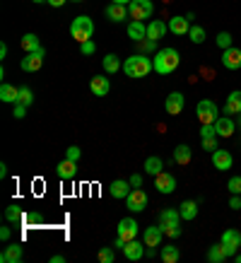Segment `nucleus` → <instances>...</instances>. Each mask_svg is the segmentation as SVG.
I'll use <instances>...</instances> for the list:
<instances>
[{"label": "nucleus", "instance_id": "2eb2a0df", "mask_svg": "<svg viewBox=\"0 0 241 263\" xmlns=\"http://www.w3.org/2000/svg\"><path fill=\"white\" fill-rule=\"evenodd\" d=\"M89 89H92V95L96 97H106L111 92V82L106 75H94L92 80H89Z\"/></svg>", "mask_w": 241, "mask_h": 263}, {"label": "nucleus", "instance_id": "c756f323", "mask_svg": "<svg viewBox=\"0 0 241 263\" xmlns=\"http://www.w3.org/2000/svg\"><path fill=\"white\" fill-rule=\"evenodd\" d=\"M191 147L188 145H176V150H174V162L176 164H181V167H186L188 162H191Z\"/></svg>", "mask_w": 241, "mask_h": 263}, {"label": "nucleus", "instance_id": "6e6552de", "mask_svg": "<svg viewBox=\"0 0 241 263\" xmlns=\"http://www.w3.org/2000/svg\"><path fill=\"white\" fill-rule=\"evenodd\" d=\"M126 205H128L130 213H143L145 208H147V193L143 189H133L128 193V198H126Z\"/></svg>", "mask_w": 241, "mask_h": 263}, {"label": "nucleus", "instance_id": "603ef678", "mask_svg": "<svg viewBox=\"0 0 241 263\" xmlns=\"http://www.w3.org/2000/svg\"><path fill=\"white\" fill-rule=\"evenodd\" d=\"M48 5H51V8H63L65 3H68V0H46Z\"/></svg>", "mask_w": 241, "mask_h": 263}, {"label": "nucleus", "instance_id": "a211bd4d", "mask_svg": "<svg viewBox=\"0 0 241 263\" xmlns=\"http://www.w3.org/2000/svg\"><path fill=\"white\" fill-rule=\"evenodd\" d=\"M225 116H239L241 114V89H234L232 95L227 97V104L225 109H222Z\"/></svg>", "mask_w": 241, "mask_h": 263}, {"label": "nucleus", "instance_id": "052dcab7", "mask_svg": "<svg viewBox=\"0 0 241 263\" xmlns=\"http://www.w3.org/2000/svg\"><path fill=\"white\" fill-rule=\"evenodd\" d=\"M34 3H36V5H39V3H46V0H34Z\"/></svg>", "mask_w": 241, "mask_h": 263}, {"label": "nucleus", "instance_id": "ea45409f", "mask_svg": "<svg viewBox=\"0 0 241 263\" xmlns=\"http://www.w3.org/2000/svg\"><path fill=\"white\" fill-rule=\"evenodd\" d=\"M227 191L229 193H241V176H232L227 181Z\"/></svg>", "mask_w": 241, "mask_h": 263}, {"label": "nucleus", "instance_id": "f3484780", "mask_svg": "<svg viewBox=\"0 0 241 263\" xmlns=\"http://www.w3.org/2000/svg\"><path fill=\"white\" fill-rule=\"evenodd\" d=\"M212 164H215V169H219V172H229L234 164V157L227 150H219V147H217V150L212 152Z\"/></svg>", "mask_w": 241, "mask_h": 263}, {"label": "nucleus", "instance_id": "79ce46f5", "mask_svg": "<svg viewBox=\"0 0 241 263\" xmlns=\"http://www.w3.org/2000/svg\"><path fill=\"white\" fill-rule=\"evenodd\" d=\"M200 145H203V150L205 152H215L217 150V136L215 138H203Z\"/></svg>", "mask_w": 241, "mask_h": 263}, {"label": "nucleus", "instance_id": "b1692460", "mask_svg": "<svg viewBox=\"0 0 241 263\" xmlns=\"http://www.w3.org/2000/svg\"><path fill=\"white\" fill-rule=\"evenodd\" d=\"M106 17H109L111 22H126V20H128V8H126V5H118V3H111V5L106 8Z\"/></svg>", "mask_w": 241, "mask_h": 263}, {"label": "nucleus", "instance_id": "4d7b16f0", "mask_svg": "<svg viewBox=\"0 0 241 263\" xmlns=\"http://www.w3.org/2000/svg\"><path fill=\"white\" fill-rule=\"evenodd\" d=\"M111 3H118V5H130V0H111Z\"/></svg>", "mask_w": 241, "mask_h": 263}, {"label": "nucleus", "instance_id": "49530a36", "mask_svg": "<svg viewBox=\"0 0 241 263\" xmlns=\"http://www.w3.org/2000/svg\"><path fill=\"white\" fill-rule=\"evenodd\" d=\"M24 114H27V106L17 102V104H15V109H12V116H15V119H24Z\"/></svg>", "mask_w": 241, "mask_h": 263}, {"label": "nucleus", "instance_id": "e433bc0d", "mask_svg": "<svg viewBox=\"0 0 241 263\" xmlns=\"http://www.w3.org/2000/svg\"><path fill=\"white\" fill-rule=\"evenodd\" d=\"M96 258H99L102 263H113V261H116L113 247H102V249H99V254H96Z\"/></svg>", "mask_w": 241, "mask_h": 263}, {"label": "nucleus", "instance_id": "a878e982", "mask_svg": "<svg viewBox=\"0 0 241 263\" xmlns=\"http://www.w3.org/2000/svg\"><path fill=\"white\" fill-rule=\"evenodd\" d=\"M227 258H229V254H227V249L222 241H219V244H212V247L208 249V261L210 263H222V261H227Z\"/></svg>", "mask_w": 241, "mask_h": 263}, {"label": "nucleus", "instance_id": "0eeeda50", "mask_svg": "<svg viewBox=\"0 0 241 263\" xmlns=\"http://www.w3.org/2000/svg\"><path fill=\"white\" fill-rule=\"evenodd\" d=\"M154 189H157L162 196H171V193L176 191V179H174V174L159 172V174L154 176Z\"/></svg>", "mask_w": 241, "mask_h": 263}, {"label": "nucleus", "instance_id": "864d4df0", "mask_svg": "<svg viewBox=\"0 0 241 263\" xmlns=\"http://www.w3.org/2000/svg\"><path fill=\"white\" fill-rule=\"evenodd\" d=\"M51 263H65V258L61 254H56V256H51Z\"/></svg>", "mask_w": 241, "mask_h": 263}, {"label": "nucleus", "instance_id": "09e8293b", "mask_svg": "<svg viewBox=\"0 0 241 263\" xmlns=\"http://www.w3.org/2000/svg\"><path fill=\"white\" fill-rule=\"evenodd\" d=\"M140 44H143V48H145V51H154V48H157V41H150V39L140 41Z\"/></svg>", "mask_w": 241, "mask_h": 263}, {"label": "nucleus", "instance_id": "f8f14e48", "mask_svg": "<svg viewBox=\"0 0 241 263\" xmlns=\"http://www.w3.org/2000/svg\"><path fill=\"white\" fill-rule=\"evenodd\" d=\"M222 65L227 70H239L241 68V48H225L222 51Z\"/></svg>", "mask_w": 241, "mask_h": 263}, {"label": "nucleus", "instance_id": "de8ad7c7", "mask_svg": "<svg viewBox=\"0 0 241 263\" xmlns=\"http://www.w3.org/2000/svg\"><path fill=\"white\" fill-rule=\"evenodd\" d=\"M130 186H133V189H143V174H133V176H130Z\"/></svg>", "mask_w": 241, "mask_h": 263}, {"label": "nucleus", "instance_id": "13d9d810", "mask_svg": "<svg viewBox=\"0 0 241 263\" xmlns=\"http://www.w3.org/2000/svg\"><path fill=\"white\" fill-rule=\"evenodd\" d=\"M234 258H236V263H241V254H236V256H234Z\"/></svg>", "mask_w": 241, "mask_h": 263}, {"label": "nucleus", "instance_id": "4c0bfd02", "mask_svg": "<svg viewBox=\"0 0 241 263\" xmlns=\"http://www.w3.org/2000/svg\"><path fill=\"white\" fill-rule=\"evenodd\" d=\"M5 220H8V222H19V220H22V210H19V205H8V210H5Z\"/></svg>", "mask_w": 241, "mask_h": 263}, {"label": "nucleus", "instance_id": "423d86ee", "mask_svg": "<svg viewBox=\"0 0 241 263\" xmlns=\"http://www.w3.org/2000/svg\"><path fill=\"white\" fill-rule=\"evenodd\" d=\"M159 227L164 234H167L169 230H174V227H181V213L174 210V208H164L159 213Z\"/></svg>", "mask_w": 241, "mask_h": 263}, {"label": "nucleus", "instance_id": "58836bf2", "mask_svg": "<svg viewBox=\"0 0 241 263\" xmlns=\"http://www.w3.org/2000/svg\"><path fill=\"white\" fill-rule=\"evenodd\" d=\"M215 41H217V46L222 48V51H225V48H232V34L229 32H219Z\"/></svg>", "mask_w": 241, "mask_h": 263}, {"label": "nucleus", "instance_id": "dca6fc26", "mask_svg": "<svg viewBox=\"0 0 241 263\" xmlns=\"http://www.w3.org/2000/svg\"><path fill=\"white\" fill-rule=\"evenodd\" d=\"M215 130L219 138H229L234 136V130H236V121L232 119V116H219V119L215 121Z\"/></svg>", "mask_w": 241, "mask_h": 263}, {"label": "nucleus", "instance_id": "37998d69", "mask_svg": "<svg viewBox=\"0 0 241 263\" xmlns=\"http://www.w3.org/2000/svg\"><path fill=\"white\" fill-rule=\"evenodd\" d=\"M94 51H96V44L92 39L85 41V44H80V53H82V56H92Z\"/></svg>", "mask_w": 241, "mask_h": 263}, {"label": "nucleus", "instance_id": "20e7f679", "mask_svg": "<svg viewBox=\"0 0 241 263\" xmlns=\"http://www.w3.org/2000/svg\"><path fill=\"white\" fill-rule=\"evenodd\" d=\"M195 114H198V119L203 123H215L219 119V109H217V104L212 99H200L195 104Z\"/></svg>", "mask_w": 241, "mask_h": 263}, {"label": "nucleus", "instance_id": "4468645a", "mask_svg": "<svg viewBox=\"0 0 241 263\" xmlns=\"http://www.w3.org/2000/svg\"><path fill=\"white\" fill-rule=\"evenodd\" d=\"M162 237H164V232H162L159 224H150V227L143 232V241H145V247H147V249H150V247H154V249L159 247Z\"/></svg>", "mask_w": 241, "mask_h": 263}, {"label": "nucleus", "instance_id": "f704fd0d", "mask_svg": "<svg viewBox=\"0 0 241 263\" xmlns=\"http://www.w3.org/2000/svg\"><path fill=\"white\" fill-rule=\"evenodd\" d=\"M17 89H19V92H17V102L24 104V106H32V104H34V92H32V89L27 87V85H22V87H17Z\"/></svg>", "mask_w": 241, "mask_h": 263}, {"label": "nucleus", "instance_id": "72a5a7b5", "mask_svg": "<svg viewBox=\"0 0 241 263\" xmlns=\"http://www.w3.org/2000/svg\"><path fill=\"white\" fill-rule=\"evenodd\" d=\"M17 92H19V89H15L12 85H8V82H3V85H0V99H3V102L15 104L17 102Z\"/></svg>", "mask_w": 241, "mask_h": 263}, {"label": "nucleus", "instance_id": "f03ea898", "mask_svg": "<svg viewBox=\"0 0 241 263\" xmlns=\"http://www.w3.org/2000/svg\"><path fill=\"white\" fill-rule=\"evenodd\" d=\"M152 63H154V72H159V75H171V72L178 68V63H181V56H178L176 48H162V51L154 53Z\"/></svg>", "mask_w": 241, "mask_h": 263}, {"label": "nucleus", "instance_id": "c9c22d12", "mask_svg": "<svg viewBox=\"0 0 241 263\" xmlns=\"http://www.w3.org/2000/svg\"><path fill=\"white\" fill-rule=\"evenodd\" d=\"M205 36H208V34H205V29H203V27H198V24H193L191 29H188V39H191L193 44H203V41H205Z\"/></svg>", "mask_w": 241, "mask_h": 263}, {"label": "nucleus", "instance_id": "6ab92c4d", "mask_svg": "<svg viewBox=\"0 0 241 263\" xmlns=\"http://www.w3.org/2000/svg\"><path fill=\"white\" fill-rule=\"evenodd\" d=\"M22 256H24V251L19 244H8L5 251H0V263H19Z\"/></svg>", "mask_w": 241, "mask_h": 263}, {"label": "nucleus", "instance_id": "9b49d317", "mask_svg": "<svg viewBox=\"0 0 241 263\" xmlns=\"http://www.w3.org/2000/svg\"><path fill=\"white\" fill-rule=\"evenodd\" d=\"M186 106V97L181 95V92H171V95L167 97V102H164V109H167V114H171V116H178V114L184 111Z\"/></svg>", "mask_w": 241, "mask_h": 263}, {"label": "nucleus", "instance_id": "c85d7f7f", "mask_svg": "<svg viewBox=\"0 0 241 263\" xmlns=\"http://www.w3.org/2000/svg\"><path fill=\"white\" fill-rule=\"evenodd\" d=\"M159 258H162L164 263H176L178 258H181V251H178L174 244H167V247H162Z\"/></svg>", "mask_w": 241, "mask_h": 263}, {"label": "nucleus", "instance_id": "7c9ffc66", "mask_svg": "<svg viewBox=\"0 0 241 263\" xmlns=\"http://www.w3.org/2000/svg\"><path fill=\"white\" fill-rule=\"evenodd\" d=\"M145 172H147V174H152V176H157L159 172H164V162L152 155V157H147V160H145Z\"/></svg>", "mask_w": 241, "mask_h": 263}, {"label": "nucleus", "instance_id": "4be33fe9", "mask_svg": "<svg viewBox=\"0 0 241 263\" xmlns=\"http://www.w3.org/2000/svg\"><path fill=\"white\" fill-rule=\"evenodd\" d=\"M188 29H191V22L186 20V15H176L169 20V32L176 34V36H184V34H188Z\"/></svg>", "mask_w": 241, "mask_h": 263}, {"label": "nucleus", "instance_id": "680f3d73", "mask_svg": "<svg viewBox=\"0 0 241 263\" xmlns=\"http://www.w3.org/2000/svg\"><path fill=\"white\" fill-rule=\"evenodd\" d=\"M72 3H82V0H72Z\"/></svg>", "mask_w": 241, "mask_h": 263}, {"label": "nucleus", "instance_id": "ddd939ff", "mask_svg": "<svg viewBox=\"0 0 241 263\" xmlns=\"http://www.w3.org/2000/svg\"><path fill=\"white\" fill-rule=\"evenodd\" d=\"M145 241H137V239H130L126 247H123V256L128 258V261H140L147 251H145Z\"/></svg>", "mask_w": 241, "mask_h": 263}, {"label": "nucleus", "instance_id": "393cba45", "mask_svg": "<svg viewBox=\"0 0 241 263\" xmlns=\"http://www.w3.org/2000/svg\"><path fill=\"white\" fill-rule=\"evenodd\" d=\"M56 174L61 176V179H72V176L77 174V162H72V160H68V157H65L63 162H58Z\"/></svg>", "mask_w": 241, "mask_h": 263}, {"label": "nucleus", "instance_id": "a19ab883", "mask_svg": "<svg viewBox=\"0 0 241 263\" xmlns=\"http://www.w3.org/2000/svg\"><path fill=\"white\" fill-rule=\"evenodd\" d=\"M217 130H215V123H203L200 126V138H215ZM219 138V136H217Z\"/></svg>", "mask_w": 241, "mask_h": 263}, {"label": "nucleus", "instance_id": "c03bdc74", "mask_svg": "<svg viewBox=\"0 0 241 263\" xmlns=\"http://www.w3.org/2000/svg\"><path fill=\"white\" fill-rule=\"evenodd\" d=\"M80 147H77V145H70V147H68V150H65V157H68V160H72V162H77L80 160Z\"/></svg>", "mask_w": 241, "mask_h": 263}, {"label": "nucleus", "instance_id": "bb28decb", "mask_svg": "<svg viewBox=\"0 0 241 263\" xmlns=\"http://www.w3.org/2000/svg\"><path fill=\"white\" fill-rule=\"evenodd\" d=\"M130 181H123V179H116V181H111V196L113 198H128V193H130Z\"/></svg>", "mask_w": 241, "mask_h": 263}, {"label": "nucleus", "instance_id": "bf43d9fd", "mask_svg": "<svg viewBox=\"0 0 241 263\" xmlns=\"http://www.w3.org/2000/svg\"><path fill=\"white\" fill-rule=\"evenodd\" d=\"M236 126H239V128H241V114H239V121H236Z\"/></svg>", "mask_w": 241, "mask_h": 263}, {"label": "nucleus", "instance_id": "aec40b11", "mask_svg": "<svg viewBox=\"0 0 241 263\" xmlns=\"http://www.w3.org/2000/svg\"><path fill=\"white\" fill-rule=\"evenodd\" d=\"M118 234L126 241L135 239V237H137V222L133 220V217H123V220L118 222Z\"/></svg>", "mask_w": 241, "mask_h": 263}, {"label": "nucleus", "instance_id": "412c9836", "mask_svg": "<svg viewBox=\"0 0 241 263\" xmlns=\"http://www.w3.org/2000/svg\"><path fill=\"white\" fill-rule=\"evenodd\" d=\"M169 32V24L162 22V20H152V22L147 24V39L150 41H159L164 39V34Z\"/></svg>", "mask_w": 241, "mask_h": 263}, {"label": "nucleus", "instance_id": "9d476101", "mask_svg": "<svg viewBox=\"0 0 241 263\" xmlns=\"http://www.w3.org/2000/svg\"><path fill=\"white\" fill-rule=\"evenodd\" d=\"M222 244H225L227 254L236 256V251L241 249V232L239 230H225L222 232Z\"/></svg>", "mask_w": 241, "mask_h": 263}, {"label": "nucleus", "instance_id": "39448f33", "mask_svg": "<svg viewBox=\"0 0 241 263\" xmlns=\"http://www.w3.org/2000/svg\"><path fill=\"white\" fill-rule=\"evenodd\" d=\"M128 12H130V17H133V20L145 22V20H150V17H152L154 5H152V0H130Z\"/></svg>", "mask_w": 241, "mask_h": 263}, {"label": "nucleus", "instance_id": "cd10ccee", "mask_svg": "<svg viewBox=\"0 0 241 263\" xmlns=\"http://www.w3.org/2000/svg\"><path fill=\"white\" fill-rule=\"evenodd\" d=\"M178 213H181V220H195L198 217V200H184L178 205Z\"/></svg>", "mask_w": 241, "mask_h": 263}, {"label": "nucleus", "instance_id": "a18cd8bd", "mask_svg": "<svg viewBox=\"0 0 241 263\" xmlns=\"http://www.w3.org/2000/svg\"><path fill=\"white\" fill-rule=\"evenodd\" d=\"M229 208H232V210H241V193H232V198H229Z\"/></svg>", "mask_w": 241, "mask_h": 263}, {"label": "nucleus", "instance_id": "2f4dec72", "mask_svg": "<svg viewBox=\"0 0 241 263\" xmlns=\"http://www.w3.org/2000/svg\"><path fill=\"white\" fill-rule=\"evenodd\" d=\"M102 65H104V70L106 72H118L123 70V63L118 61V56H113V53H109V56H104V61H102Z\"/></svg>", "mask_w": 241, "mask_h": 263}, {"label": "nucleus", "instance_id": "f257e3e1", "mask_svg": "<svg viewBox=\"0 0 241 263\" xmlns=\"http://www.w3.org/2000/svg\"><path fill=\"white\" fill-rule=\"evenodd\" d=\"M154 70V63L150 56H145V53H135V56L126 58V63H123V72L128 75V78H147L150 72Z\"/></svg>", "mask_w": 241, "mask_h": 263}, {"label": "nucleus", "instance_id": "3c124183", "mask_svg": "<svg viewBox=\"0 0 241 263\" xmlns=\"http://www.w3.org/2000/svg\"><path fill=\"white\" fill-rule=\"evenodd\" d=\"M10 234H12V232H10L8 224H5V227H0V239H5V241H8V239H10Z\"/></svg>", "mask_w": 241, "mask_h": 263}, {"label": "nucleus", "instance_id": "5fc2aeb1", "mask_svg": "<svg viewBox=\"0 0 241 263\" xmlns=\"http://www.w3.org/2000/svg\"><path fill=\"white\" fill-rule=\"evenodd\" d=\"M8 56V44H0V58Z\"/></svg>", "mask_w": 241, "mask_h": 263}, {"label": "nucleus", "instance_id": "1a4fd4ad", "mask_svg": "<svg viewBox=\"0 0 241 263\" xmlns=\"http://www.w3.org/2000/svg\"><path fill=\"white\" fill-rule=\"evenodd\" d=\"M44 56H46V51H44V48L27 53V56L22 58V70L24 72H36L41 65H44Z\"/></svg>", "mask_w": 241, "mask_h": 263}, {"label": "nucleus", "instance_id": "5701e85b", "mask_svg": "<svg viewBox=\"0 0 241 263\" xmlns=\"http://www.w3.org/2000/svg\"><path fill=\"white\" fill-rule=\"evenodd\" d=\"M128 39L130 41H145L147 39V24L140 22V20H133V22L128 24Z\"/></svg>", "mask_w": 241, "mask_h": 263}, {"label": "nucleus", "instance_id": "7ed1b4c3", "mask_svg": "<svg viewBox=\"0 0 241 263\" xmlns=\"http://www.w3.org/2000/svg\"><path fill=\"white\" fill-rule=\"evenodd\" d=\"M70 34L75 41H80V44H85V41L92 39V34H94V22L89 20L87 15H80L75 17L70 24Z\"/></svg>", "mask_w": 241, "mask_h": 263}, {"label": "nucleus", "instance_id": "6e6d98bb", "mask_svg": "<svg viewBox=\"0 0 241 263\" xmlns=\"http://www.w3.org/2000/svg\"><path fill=\"white\" fill-rule=\"evenodd\" d=\"M0 176H3V179L8 176V167H5V164H0Z\"/></svg>", "mask_w": 241, "mask_h": 263}, {"label": "nucleus", "instance_id": "473e14b6", "mask_svg": "<svg viewBox=\"0 0 241 263\" xmlns=\"http://www.w3.org/2000/svg\"><path fill=\"white\" fill-rule=\"evenodd\" d=\"M19 44H22V48L27 51V53H32V51H39V48H41L39 36H36V34H24Z\"/></svg>", "mask_w": 241, "mask_h": 263}, {"label": "nucleus", "instance_id": "8fccbe9b", "mask_svg": "<svg viewBox=\"0 0 241 263\" xmlns=\"http://www.w3.org/2000/svg\"><path fill=\"white\" fill-rule=\"evenodd\" d=\"M126 244H128V241L123 239L120 234H118V237H116V239H113V249H123V247H126Z\"/></svg>", "mask_w": 241, "mask_h": 263}]
</instances>
